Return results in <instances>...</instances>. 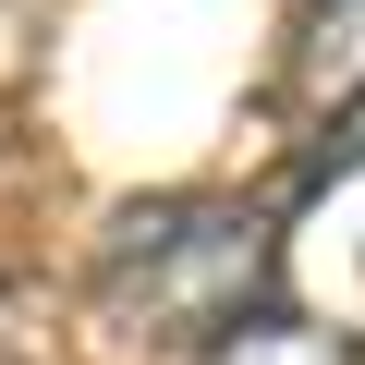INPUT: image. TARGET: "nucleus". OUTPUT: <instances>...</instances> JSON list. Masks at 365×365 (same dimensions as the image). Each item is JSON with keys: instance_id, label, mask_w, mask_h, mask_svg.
I'll list each match as a JSON object with an SVG mask.
<instances>
[{"instance_id": "obj_1", "label": "nucleus", "mask_w": 365, "mask_h": 365, "mask_svg": "<svg viewBox=\"0 0 365 365\" xmlns=\"http://www.w3.org/2000/svg\"><path fill=\"white\" fill-rule=\"evenodd\" d=\"M86 304L122 341L207 365L232 329L280 317V207H256V195H134V207H110V232L86 256Z\"/></svg>"}, {"instance_id": "obj_2", "label": "nucleus", "mask_w": 365, "mask_h": 365, "mask_svg": "<svg viewBox=\"0 0 365 365\" xmlns=\"http://www.w3.org/2000/svg\"><path fill=\"white\" fill-rule=\"evenodd\" d=\"M280 110H304V134L365 110V0H292L280 13Z\"/></svg>"}, {"instance_id": "obj_3", "label": "nucleus", "mask_w": 365, "mask_h": 365, "mask_svg": "<svg viewBox=\"0 0 365 365\" xmlns=\"http://www.w3.org/2000/svg\"><path fill=\"white\" fill-rule=\"evenodd\" d=\"M207 365H353V341H341V329H317V317H292V304H280V317H256V329H232V341H220V353H207Z\"/></svg>"}]
</instances>
